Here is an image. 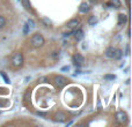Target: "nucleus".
<instances>
[{"mask_svg":"<svg viewBox=\"0 0 132 127\" xmlns=\"http://www.w3.org/2000/svg\"><path fill=\"white\" fill-rule=\"evenodd\" d=\"M0 74H1V76L4 77V80H5V82H6V83H9V79H8V76H7L6 74H5L4 72H1L0 73Z\"/></svg>","mask_w":132,"mask_h":127,"instance_id":"a211bd4d","label":"nucleus"},{"mask_svg":"<svg viewBox=\"0 0 132 127\" xmlns=\"http://www.w3.org/2000/svg\"><path fill=\"white\" fill-rule=\"evenodd\" d=\"M88 11H89L88 4H87V2H82V4L80 5V7H79V12L80 13H87Z\"/></svg>","mask_w":132,"mask_h":127,"instance_id":"6e6552de","label":"nucleus"},{"mask_svg":"<svg viewBox=\"0 0 132 127\" xmlns=\"http://www.w3.org/2000/svg\"><path fill=\"white\" fill-rule=\"evenodd\" d=\"M122 56H123V51L119 50V49H116V51H115V59H121Z\"/></svg>","mask_w":132,"mask_h":127,"instance_id":"4468645a","label":"nucleus"},{"mask_svg":"<svg viewBox=\"0 0 132 127\" xmlns=\"http://www.w3.org/2000/svg\"><path fill=\"white\" fill-rule=\"evenodd\" d=\"M85 61V57L82 55H80V53H77V55L73 56V62L75 63V65L80 66L82 65V62Z\"/></svg>","mask_w":132,"mask_h":127,"instance_id":"39448f33","label":"nucleus"},{"mask_svg":"<svg viewBox=\"0 0 132 127\" xmlns=\"http://www.w3.org/2000/svg\"><path fill=\"white\" fill-rule=\"evenodd\" d=\"M55 81H56V84H57V87L58 88H64V87L67 84V79L64 76H62V75H58V76H56V79H55Z\"/></svg>","mask_w":132,"mask_h":127,"instance_id":"20e7f679","label":"nucleus"},{"mask_svg":"<svg viewBox=\"0 0 132 127\" xmlns=\"http://www.w3.org/2000/svg\"><path fill=\"white\" fill-rule=\"evenodd\" d=\"M126 21H128V16L124 15V14H119L118 15V24L119 25L124 24V23H126Z\"/></svg>","mask_w":132,"mask_h":127,"instance_id":"9b49d317","label":"nucleus"},{"mask_svg":"<svg viewBox=\"0 0 132 127\" xmlns=\"http://www.w3.org/2000/svg\"><path fill=\"white\" fill-rule=\"evenodd\" d=\"M5 24H6V19H5L4 16L0 15V28H2Z\"/></svg>","mask_w":132,"mask_h":127,"instance_id":"f3484780","label":"nucleus"},{"mask_svg":"<svg viewBox=\"0 0 132 127\" xmlns=\"http://www.w3.org/2000/svg\"><path fill=\"white\" fill-rule=\"evenodd\" d=\"M68 69H70V67H68V66H65V67L62 68V70H68Z\"/></svg>","mask_w":132,"mask_h":127,"instance_id":"aec40b11","label":"nucleus"},{"mask_svg":"<svg viewBox=\"0 0 132 127\" xmlns=\"http://www.w3.org/2000/svg\"><path fill=\"white\" fill-rule=\"evenodd\" d=\"M12 63H13L15 67H20L23 63V56L22 53H15L12 58Z\"/></svg>","mask_w":132,"mask_h":127,"instance_id":"f03ea898","label":"nucleus"},{"mask_svg":"<svg viewBox=\"0 0 132 127\" xmlns=\"http://www.w3.org/2000/svg\"><path fill=\"white\" fill-rule=\"evenodd\" d=\"M78 24H79V20H78V19H72L71 21L67 22V27L71 28V29H72V28H75Z\"/></svg>","mask_w":132,"mask_h":127,"instance_id":"9d476101","label":"nucleus"},{"mask_svg":"<svg viewBox=\"0 0 132 127\" xmlns=\"http://www.w3.org/2000/svg\"><path fill=\"white\" fill-rule=\"evenodd\" d=\"M74 36H75V39L77 41H81L82 38H84V31H82V29H78L74 31Z\"/></svg>","mask_w":132,"mask_h":127,"instance_id":"1a4fd4ad","label":"nucleus"},{"mask_svg":"<svg viewBox=\"0 0 132 127\" xmlns=\"http://www.w3.org/2000/svg\"><path fill=\"white\" fill-rule=\"evenodd\" d=\"M66 114L64 113V112H62V111H59V112H57L56 113V116H55V119L57 121H59V123H63V121H65L66 120Z\"/></svg>","mask_w":132,"mask_h":127,"instance_id":"423d86ee","label":"nucleus"},{"mask_svg":"<svg viewBox=\"0 0 132 127\" xmlns=\"http://www.w3.org/2000/svg\"><path fill=\"white\" fill-rule=\"evenodd\" d=\"M115 51H116V49H115L114 46H109V48L105 50V56H107L108 58H114L115 57Z\"/></svg>","mask_w":132,"mask_h":127,"instance_id":"0eeeda50","label":"nucleus"},{"mask_svg":"<svg viewBox=\"0 0 132 127\" xmlns=\"http://www.w3.org/2000/svg\"><path fill=\"white\" fill-rule=\"evenodd\" d=\"M43 21H44V22H45L48 25H49V24H51V21H50V20H46V19H44Z\"/></svg>","mask_w":132,"mask_h":127,"instance_id":"6ab92c4d","label":"nucleus"},{"mask_svg":"<svg viewBox=\"0 0 132 127\" xmlns=\"http://www.w3.org/2000/svg\"><path fill=\"white\" fill-rule=\"evenodd\" d=\"M30 43L34 48H41L44 44V37L41 34H35L30 39Z\"/></svg>","mask_w":132,"mask_h":127,"instance_id":"f257e3e1","label":"nucleus"},{"mask_svg":"<svg viewBox=\"0 0 132 127\" xmlns=\"http://www.w3.org/2000/svg\"><path fill=\"white\" fill-rule=\"evenodd\" d=\"M126 1H128V2H129V0H126Z\"/></svg>","mask_w":132,"mask_h":127,"instance_id":"412c9836","label":"nucleus"},{"mask_svg":"<svg viewBox=\"0 0 132 127\" xmlns=\"http://www.w3.org/2000/svg\"><path fill=\"white\" fill-rule=\"evenodd\" d=\"M116 120L119 124H125L128 121V114L125 111H118L116 113Z\"/></svg>","mask_w":132,"mask_h":127,"instance_id":"7ed1b4c3","label":"nucleus"},{"mask_svg":"<svg viewBox=\"0 0 132 127\" xmlns=\"http://www.w3.org/2000/svg\"><path fill=\"white\" fill-rule=\"evenodd\" d=\"M116 79V75H112V74H105L104 75V80H108V81H114Z\"/></svg>","mask_w":132,"mask_h":127,"instance_id":"2eb2a0df","label":"nucleus"},{"mask_svg":"<svg viewBox=\"0 0 132 127\" xmlns=\"http://www.w3.org/2000/svg\"><path fill=\"white\" fill-rule=\"evenodd\" d=\"M26 25H27L29 29H32V28L35 27V22H34L32 20H28V21H27V24H26Z\"/></svg>","mask_w":132,"mask_h":127,"instance_id":"dca6fc26","label":"nucleus"},{"mask_svg":"<svg viewBox=\"0 0 132 127\" xmlns=\"http://www.w3.org/2000/svg\"><path fill=\"white\" fill-rule=\"evenodd\" d=\"M97 23V17L96 16H90L88 20V24L89 25H95Z\"/></svg>","mask_w":132,"mask_h":127,"instance_id":"ddd939ff","label":"nucleus"},{"mask_svg":"<svg viewBox=\"0 0 132 127\" xmlns=\"http://www.w3.org/2000/svg\"><path fill=\"white\" fill-rule=\"evenodd\" d=\"M108 6H112V7H116V8H119L121 7V1L119 0H111L110 2H108Z\"/></svg>","mask_w":132,"mask_h":127,"instance_id":"f8f14e48","label":"nucleus"}]
</instances>
